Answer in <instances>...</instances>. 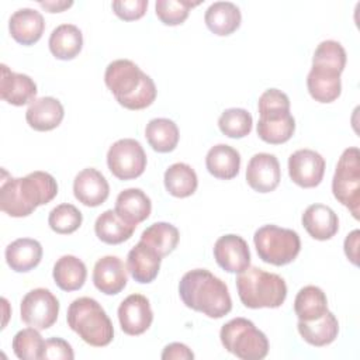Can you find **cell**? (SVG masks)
Instances as JSON below:
<instances>
[{"mask_svg": "<svg viewBox=\"0 0 360 360\" xmlns=\"http://www.w3.org/2000/svg\"><path fill=\"white\" fill-rule=\"evenodd\" d=\"M236 290L246 308H278L287 297V284L276 273L249 266L236 277Z\"/></svg>", "mask_w": 360, "mask_h": 360, "instance_id": "5b68a950", "label": "cell"}, {"mask_svg": "<svg viewBox=\"0 0 360 360\" xmlns=\"http://www.w3.org/2000/svg\"><path fill=\"white\" fill-rule=\"evenodd\" d=\"M135 228V225L121 218L115 210L104 211L97 217L94 224L96 236L108 245H118L128 240L132 236Z\"/></svg>", "mask_w": 360, "mask_h": 360, "instance_id": "f546056e", "label": "cell"}, {"mask_svg": "<svg viewBox=\"0 0 360 360\" xmlns=\"http://www.w3.org/2000/svg\"><path fill=\"white\" fill-rule=\"evenodd\" d=\"M65 110L62 103L55 97L35 98L25 111L27 124L39 132L52 131L62 122Z\"/></svg>", "mask_w": 360, "mask_h": 360, "instance_id": "ffe728a7", "label": "cell"}, {"mask_svg": "<svg viewBox=\"0 0 360 360\" xmlns=\"http://www.w3.org/2000/svg\"><path fill=\"white\" fill-rule=\"evenodd\" d=\"M294 311L300 321H315L328 311V298L319 287L305 285L295 295Z\"/></svg>", "mask_w": 360, "mask_h": 360, "instance_id": "d6a6232c", "label": "cell"}, {"mask_svg": "<svg viewBox=\"0 0 360 360\" xmlns=\"http://www.w3.org/2000/svg\"><path fill=\"white\" fill-rule=\"evenodd\" d=\"M205 166L208 173L214 177L231 180L239 173L240 155L235 148L226 143H218L208 150L205 156Z\"/></svg>", "mask_w": 360, "mask_h": 360, "instance_id": "4316f807", "label": "cell"}, {"mask_svg": "<svg viewBox=\"0 0 360 360\" xmlns=\"http://www.w3.org/2000/svg\"><path fill=\"white\" fill-rule=\"evenodd\" d=\"M253 125V118L250 112L245 108H228L218 118L219 131L233 139L243 138L250 134Z\"/></svg>", "mask_w": 360, "mask_h": 360, "instance_id": "d590c367", "label": "cell"}, {"mask_svg": "<svg viewBox=\"0 0 360 360\" xmlns=\"http://www.w3.org/2000/svg\"><path fill=\"white\" fill-rule=\"evenodd\" d=\"M73 194L86 207L101 205L110 194V186L101 172L87 167L79 172L73 180Z\"/></svg>", "mask_w": 360, "mask_h": 360, "instance_id": "2e32d148", "label": "cell"}, {"mask_svg": "<svg viewBox=\"0 0 360 360\" xmlns=\"http://www.w3.org/2000/svg\"><path fill=\"white\" fill-rule=\"evenodd\" d=\"M127 267L117 256H104L98 259L93 269V283L98 291L105 295H115L127 285Z\"/></svg>", "mask_w": 360, "mask_h": 360, "instance_id": "e0dca14e", "label": "cell"}, {"mask_svg": "<svg viewBox=\"0 0 360 360\" xmlns=\"http://www.w3.org/2000/svg\"><path fill=\"white\" fill-rule=\"evenodd\" d=\"M39 6L44 7L45 10H48L49 13H60L69 7L73 6V1H39Z\"/></svg>", "mask_w": 360, "mask_h": 360, "instance_id": "f6af8a7d", "label": "cell"}, {"mask_svg": "<svg viewBox=\"0 0 360 360\" xmlns=\"http://www.w3.org/2000/svg\"><path fill=\"white\" fill-rule=\"evenodd\" d=\"M162 359L163 360H191L194 359V353L184 343L174 342V343H169L163 349Z\"/></svg>", "mask_w": 360, "mask_h": 360, "instance_id": "7bdbcfd3", "label": "cell"}, {"mask_svg": "<svg viewBox=\"0 0 360 360\" xmlns=\"http://www.w3.org/2000/svg\"><path fill=\"white\" fill-rule=\"evenodd\" d=\"M162 257L146 243L139 240L127 256V269L132 278L141 284L152 283L159 273Z\"/></svg>", "mask_w": 360, "mask_h": 360, "instance_id": "44dd1931", "label": "cell"}, {"mask_svg": "<svg viewBox=\"0 0 360 360\" xmlns=\"http://www.w3.org/2000/svg\"><path fill=\"white\" fill-rule=\"evenodd\" d=\"M83 222L82 212L73 204H59L56 205L48 217L49 228L59 235L73 233L80 228Z\"/></svg>", "mask_w": 360, "mask_h": 360, "instance_id": "f35d334b", "label": "cell"}, {"mask_svg": "<svg viewBox=\"0 0 360 360\" xmlns=\"http://www.w3.org/2000/svg\"><path fill=\"white\" fill-rule=\"evenodd\" d=\"M219 339L225 350L242 360H260L269 353V339L246 318H233L222 325Z\"/></svg>", "mask_w": 360, "mask_h": 360, "instance_id": "52a82bcc", "label": "cell"}, {"mask_svg": "<svg viewBox=\"0 0 360 360\" xmlns=\"http://www.w3.org/2000/svg\"><path fill=\"white\" fill-rule=\"evenodd\" d=\"M55 284L63 291H76L83 287L87 269L86 264L73 255H65L56 260L52 271Z\"/></svg>", "mask_w": 360, "mask_h": 360, "instance_id": "4dcf8cb0", "label": "cell"}, {"mask_svg": "<svg viewBox=\"0 0 360 360\" xmlns=\"http://www.w3.org/2000/svg\"><path fill=\"white\" fill-rule=\"evenodd\" d=\"M145 136L153 150L167 153L176 149L179 143V128L169 118H153L146 124Z\"/></svg>", "mask_w": 360, "mask_h": 360, "instance_id": "836d02e7", "label": "cell"}, {"mask_svg": "<svg viewBox=\"0 0 360 360\" xmlns=\"http://www.w3.org/2000/svg\"><path fill=\"white\" fill-rule=\"evenodd\" d=\"M179 295L187 308L208 318L219 319L232 309L228 285L205 269L187 271L179 283Z\"/></svg>", "mask_w": 360, "mask_h": 360, "instance_id": "7a4b0ae2", "label": "cell"}, {"mask_svg": "<svg viewBox=\"0 0 360 360\" xmlns=\"http://www.w3.org/2000/svg\"><path fill=\"white\" fill-rule=\"evenodd\" d=\"M107 166L117 179L132 180L145 172L146 153L136 139H118L107 152Z\"/></svg>", "mask_w": 360, "mask_h": 360, "instance_id": "30bf717a", "label": "cell"}, {"mask_svg": "<svg viewBox=\"0 0 360 360\" xmlns=\"http://www.w3.org/2000/svg\"><path fill=\"white\" fill-rule=\"evenodd\" d=\"M49 51L60 60L76 58L83 48L82 31L73 24H60L49 35Z\"/></svg>", "mask_w": 360, "mask_h": 360, "instance_id": "f1b7e54d", "label": "cell"}, {"mask_svg": "<svg viewBox=\"0 0 360 360\" xmlns=\"http://www.w3.org/2000/svg\"><path fill=\"white\" fill-rule=\"evenodd\" d=\"M307 87L315 101L332 103L342 93L340 73L312 66L307 76Z\"/></svg>", "mask_w": 360, "mask_h": 360, "instance_id": "484cf974", "label": "cell"}, {"mask_svg": "<svg viewBox=\"0 0 360 360\" xmlns=\"http://www.w3.org/2000/svg\"><path fill=\"white\" fill-rule=\"evenodd\" d=\"M66 321L69 328L90 346L104 347L114 338L112 323L104 308L94 298L80 297L72 301Z\"/></svg>", "mask_w": 360, "mask_h": 360, "instance_id": "8992f818", "label": "cell"}, {"mask_svg": "<svg viewBox=\"0 0 360 360\" xmlns=\"http://www.w3.org/2000/svg\"><path fill=\"white\" fill-rule=\"evenodd\" d=\"M259 138L270 145H280L291 139L295 120L290 112V98L278 89H267L257 101Z\"/></svg>", "mask_w": 360, "mask_h": 360, "instance_id": "277c9868", "label": "cell"}, {"mask_svg": "<svg viewBox=\"0 0 360 360\" xmlns=\"http://www.w3.org/2000/svg\"><path fill=\"white\" fill-rule=\"evenodd\" d=\"M42 359H52V360H73L75 353L72 346L60 338H51L45 340V347L42 353Z\"/></svg>", "mask_w": 360, "mask_h": 360, "instance_id": "b9f144b4", "label": "cell"}, {"mask_svg": "<svg viewBox=\"0 0 360 360\" xmlns=\"http://www.w3.org/2000/svg\"><path fill=\"white\" fill-rule=\"evenodd\" d=\"M302 226L316 240H328L339 229V218L335 211L323 204H311L302 214Z\"/></svg>", "mask_w": 360, "mask_h": 360, "instance_id": "7402d4cb", "label": "cell"}, {"mask_svg": "<svg viewBox=\"0 0 360 360\" xmlns=\"http://www.w3.org/2000/svg\"><path fill=\"white\" fill-rule=\"evenodd\" d=\"M114 14L124 21H135L143 17L148 0H115L111 3Z\"/></svg>", "mask_w": 360, "mask_h": 360, "instance_id": "60d3db41", "label": "cell"}, {"mask_svg": "<svg viewBox=\"0 0 360 360\" xmlns=\"http://www.w3.org/2000/svg\"><path fill=\"white\" fill-rule=\"evenodd\" d=\"M59 314V301L48 288L28 291L20 304L21 321L38 330L51 328Z\"/></svg>", "mask_w": 360, "mask_h": 360, "instance_id": "8fae6325", "label": "cell"}, {"mask_svg": "<svg viewBox=\"0 0 360 360\" xmlns=\"http://www.w3.org/2000/svg\"><path fill=\"white\" fill-rule=\"evenodd\" d=\"M359 229H354L345 239V253L354 266L359 264Z\"/></svg>", "mask_w": 360, "mask_h": 360, "instance_id": "ee69618b", "label": "cell"}, {"mask_svg": "<svg viewBox=\"0 0 360 360\" xmlns=\"http://www.w3.org/2000/svg\"><path fill=\"white\" fill-rule=\"evenodd\" d=\"M45 21L39 11L24 7L14 11L8 20V31L14 41L21 45L38 42L44 34Z\"/></svg>", "mask_w": 360, "mask_h": 360, "instance_id": "d6986e66", "label": "cell"}, {"mask_svg": "<svg viewBox=\"0 0 360 360\" xmlns=\"http://www.w3.org/2000/svg\"><path fill=\"white\" fill-rule=\"evenodd\" d=\"M200 3L190 0H158L155 3V13L165 25H180L187 20L190 10Z\"/></svg>", "mask_w": 360, "mask_h": 360, "instance_id": "ab89813d", "label": "cell"}, {"mask_svg": "<svg viewBox=\"0 0 360 360\" xmlns=\"http://www.w3.org/2000/svg\"><path fill=\"white\" fill-rule=\"evenodd\" d=\"M118 321L127 335L138 336L146 332L153 321L149 300L142 294L128 295L118 307Z\"/></svg>", "mask_w": 360, "mask_h": 360, "instance_id": "4fadbf2b", "label": "cell"}, {"mask_svg": "<svg viewBox=\"0 0 360 360\" xmlns=\"http://www.w3.org/2000/svg\"><path fill=\"white\" fill-rule=\"evenodd\" d=\"M207 28L219 37H226L235 32L242 21L240 10L231 1H215L204 14Z\"/></svg>", "mask_w": 360, "mask_h": 360, "instance_id": "cb8c5ba5", "label": "cell"}, {"mask_svg": "<svg viewBox=\"0 0 360 360\" xmlns=\"http://www.w3.org/2000/svg\"><path fill=\"white\" fill-rule=\"evenodd\" d=\"M179 229L169 222H155L141 235V240L150 246L160 257L172 253L179 243Z\"/></svg>", "mask_w": 360, "mask_h": 360, "instance_id": "e575fe53", "label": "cell"}, {"mask_svg": "<svg viewBox=\"0 0 360 360\" xmlns=\"http://www.w3.org/2000/svg\"><path fill=\"white\" fill-rule=\"evenodd\" d=\"M312 66L333 70L342 75L346 66V51L345 48L333 39L322 41L312 56Z\"/></svg>", "mask_w": 360, "mask_h": 360, "instance_id": "8d00e7d4", "label": "cell"}, {"mask_svg": "<svg viewBox=\"0 0 360 360\" xmlns=\"http://www.w3.org/2000/svg\"><path fill=\"white\" fill-rule=\"evenodd\" d=\"M214 257L221 269L228 273H242L250 266V250L246 240L235 233L217 239Z\"/></svg>", "mask_w": 360, "mask_h": 360, "instance_id": "5bb4252c", "label": "cell"}, {"mask_svg": "<svg viewBox=\"0 0 360 360\" xmlns=\"http://www.w3.org/2000/svg\"><path fill=\"white\" fill-rule=\"evenodd\" d=\"M163 181L167 193L177 198L190 197L195 193L198 186V179L194 169L181 162L173 163L166 169Z\"/></svg>", "mask_w": 360, "mask_h": 360, "instance_id": "1f68e13d", "label": "cell"}, {"mask_svg": "<svg viewBox=\"0 0 360 360\" xmlns=\"http://www.w3.org/2000/svg\"><path fill=\"white\" fill-rule=\"evenodd\" d=\"M325 173V159L312 149H298L288 158L290 179L302 188L316 187Z\"/></svg>", "mask_w": 360, "mask_h": 360, "instance_id": "7c38bea8", "label": "cell"}, {"mask_svg": "<svg viewBox=\"0 0 360 360\" xmlns=\"http://www.w3.org/2000/svg\"><path fill=\"white\" fill-rule=\"evenodd\" d=\"M332 193L335 198L345 205L352 215L359 219L360 207V152L359 148L350 146L340 155L333 180Z\"/></svg>", "mask_w": 360, "mask_h": 360, "instance_id": "9c48e42d", "label": "cell"}, {"mask_svg": "<svg viewBox=\"0 0 360 360\" xmlns=\"http://www.w3.org/2000/svg\"><path fill=\"white\" fill-rule=\"evenodd\" d=\"M253 242L259 257L273 266L291 263L301 250V240L295 231L277 225H263L255 235Z\"/></svg>", "mask_w": 360, "mask_h": 360, "instance_id": "ba28073f", "label": "cell"}, {"mask_svg": "<svg viewBox=\"0 0 360 360\" xmlns=\"http://www.w3.org/2000/svg\"><path fill=\"white\" fill-rule=\"evenodd\" d=\"M58 194L55 177L46 172H32L24 177L1 181L0 210L10 217H28L37 207L48 204Z\"/></svg>", "mask_w": 360, "mask_h": 360, "instance_id": "6da1fadb", "label": "cell"}, {"mask_svg": "<svg viewBox=\"0 0 360 360\" xmlns=\"http://www.w3.org/2000/svg\"><path fill=\"white\" fill-rule=\"evenodd\" d=\"M281 180V169L277 158L271 153H256L246 167V181L257 193L276 190Z\"/></svg>", "mask_w": 360, "mask_h": 360, "instance_id": "9a60e30c", "label": "cell"}, {"mask_svg": "<svg viewBox=\"0 0 360 360\" xmlns=\"http://www.w3.org/2000/svg\"><path fill=\"white\" fill-rule=\"evenodd\" d=\"M114 210L121 218L136 226L150 215L152 202L141 188L132 187L122 190L117 195Z\"/></svg>", "mask_w": 360, "mask_h": 360, "instance_id": "d4e9b609", "label": "cell"}, {"mask_svg": "<svg viewBox=\"0 0 360 360\" xmlns=\"http://www.w3.org/2000/svg\"><path fill=\"white\" fill-rule=\"evenodd\" d=\"M6 262L17 273H27L37 267L42 259V246L37 239L18 238L7 245Z\"/></svg>", "mask_w": 360, "mask_h": 360, "instance_id": "603a6c76", "label": "cell"}, {"mask_svg": "<svg viewBox=\"0 0 360 360\" xmlns=\"http://www.w3.org/2000/svg\"><path fill=\"white\" fill-rule=\"evenodd\" d=\"M104 82L120 105L128 110H143L156 98V86L150 76L129 59H117L108 63Z\"/></svg>", "mask_w": 360, "mask_h": 360, "instance_id": "3957f363", "label": "cell"}, {"mask_svg": "<svg viewBox=\"0 0 360 360\" xmlns=\"http://www.w3.org/2000/svg\"><path fill=\"white\" fill-rule=\"evenodd\" d=\"M297 329L307 343L322 347L330 345L338 338L339 322L330 311H326L321 318L315 321H298Z\"/></svg>", "mask_w": 360, "mask_h": 360, "instance_id": "83f0119b", "label": "cell"}, {"mask_svg": "<svg viewBox=\"0 0 360 360\" xmlns=\"http://www.w3.org/2000/svg\"><path fill=\"white\" fill-rule=\"evenodd\" d=\"M45 340L38 329L30 326L18 330L13 338V352L18 359L37 360L42 359Z\"/></svg>", "mask_w": 360, "mask_h": 360, "instance_id": "74e56055", "label": "cell"}, {"mask_svg": "<svg viewBox=\"0 0 360 360\" xmlns=\"http://www.w3.org/2000/svg\"><path fill=\"white\" fill-rule=\"evenodd\" d=\"M35 82L24 73H17L8 69L7 65L1 63L0 77V97L11 105L31 104L37 96Z\"/></svg>", "mask_w": 360, "mask_h": 360, "instance_id": "ac0fdd59", "label": "cell"}]
</instances>
